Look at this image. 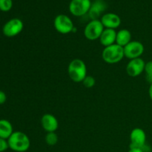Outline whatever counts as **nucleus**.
I'll return each instance as SVG.
<instances>
[{"label":"nucleus","instance_id":"nucleus-1","mask_svg":"<svg viewBox=\"0 0 152 152\" xmlns=\"http://www.w3.org/2000/svg\"><path fill=\"white\" fill-rule=\"evenodd\" d=\"M9 148L16 152H25L31 146V140L26 134L22 132H13L7 140Z\"/></svg>","mask_w":152,"mask_h":152},{"label":"nucleus","instance_id":"nucleus-2","mask_svg":"<svg viewBox=\"0 0 152 152\" xmlns=\"http://www.w3.org/2000/svg\"><path fill=\"white\" fill-rule=\"evenodd\" d=\"M68 74L74 83H82L87 76V66L81 59H74L69 63Z\"/></svg>","mask_w":152,"mask_h":152},{"label":"nucleus","instance_id":"nucleus-3","mask_svg":"<svg viewBox=\"0 0 152 152\" xmlns=\"http://www.w3.org/2000/svg\"><path fill=\"white\" fill-rule=\"evenodd\" d=\"M102 59L108 64H116L125 57L124 48L117 44L105 47L102 53Z\"/></svg>","mask_w":152,"mask_h":152},{"label":"nucleus","instance_id":"nucleus-4","mask_svg":"<svg viewBox=\"0 0 152 152\" xmlns=\"http://www.w3.org/2000/svg\"><path fill=\"white\" fill-rule=\"evenodd\" d=\"M104 29L105 28L99 19L91 20L85 27L84 35L87 39L94 41L99 39Z\"/></svg>","mask_w":152,"mask_h":152},{"label":"nucleus","instance_id":"nucleus-5","mask_svg":"<svg viewBox=\"0 0 152 152\" xmlns=\"http://www.w3.org/2000/svg\"><path fill=\"white\" fill-rule=\"evenodd\" d=\"M53 26L56 31L62 34H68L73 32L75 28L71 18L65 14H59L55 17Z\"/></svg>","mask_w":152,"mask_h":152},{"label":"nucleus","instance_id":"nucleus-6","mask_svg":"<svg viewBox=\"0 0 152 152\" xmlns=\"http://www.w3.org/2000/svg\"><path fill=\"white\" fill-rule=\"evenodd\" d=\"M24 28V23L19 18H13L7 21L2 28V33L7 37H14L19 35Z\"/></svg>","mask_w":152,"mask_h":152},{"label":"nucleus","instance_id":"nucleus-7","mask_svg":"<svg viewBox=\"0 0 152 152\" xmlns=\"http://www.w3.org/2000/svg\"><path fill=\"white\" fill-rule=\"evenodd\" d=\"M91 6V0H71L68 8L73 16L81 17L88 13Z\"/></svg>","mask_w":152,"mask_h":152},{"label":"nucleus","instance_id":"nucleus-8","mask_svg":"<svg viewBox=\"0 0 152 152\" xmlns=\"http://www.w3.org/2000/svg\"><path fill=\"white\" fill-rule=\"evenodd\" d=\"M124 54L125 57L128 58L129 59H137L140 58L144 53L143 44L140 41H131L124 48Z\"/></svg>","mask_w":152,"mask_h":152},{"label":"nucleus","instance_id":"nucleus-9","mask_svg":"<svg viewBox=\"0 0 152 152\" xmlns=\"http://www.w3.org/2000/svg\"><path fill=\"white\" fill-rule=\"evenodd\" d=\"M130 148H137L142 149L146 145V134L143 129L135 128L130 133Z\"/></svg>","mask_w":152,"mask_h":152},{"label":"nucleus","instance_id":"nucleus-10","mask_svg":"<svg viewBox=\"0 0 152 152\" xmlns=\"http://www.w3.org/2000/svg\"><path fill=\"white\" fill-rule=\"evenodd\" d=\"M145 62L142 58L130 59L126 65V72L132 77H137L140 75L145 70Z\"/></svg>","mask_w":152,"mask_h":152},{"label":"nucleus","instance_id":"nucleus-11","mask_svg":"<svg viewBox=\"0 0 152 152\" xmlns=\"http://www.w3.org/2000/svg\"><path fill=\"white\" fill-rule=\"evenodd\" d=\"M101 22L104 28L108 29H117L121 25V19L117 14L114 13H106L101 16Z\"/></svg>","mask_w":152,"mask_h":152},{"label":"nucleus","instance_id":"nucleus-12","mask_svg":"<svg viewBox=\"0 0 152 152\" xmlns=\"http://www.w3.org/2000/svg\"><path fill=\"white\" fill-rule=\"evenodd\" d=\"M41 126L47 133L56 132L59 128V121L53 114H45L41 118Z\"/></svg>","mask_w":152,"mask_h":152},{"label":"nucleus","instance_id":"nucleus-13","mask_svg":"<svg viewBox=\"0 0 152 152\" xmlns=\"http://www.w3.org/2000/svg\"><path fill=\"white\" fill-rule=\"evenodd\" d=\"M107 4L103 0H96L94 3H91V6L89 10L88 14L91 20L99 19L102 13L106 10Z\"/></svg>","mask_w":152,"mask_h":152},{"label":"nucleus","instance_id":"nucleus-14","mask_svg":"<svg viewBox=\"0 0 152 152\" xmlns=\"http://www.w3.org/2000/svg\"><path fill=\"white\" fill-rule=\"evenodd\" d=\"M116 38H117V31L115 30L105 28L99 39L101 45L105 48L115 44Z\"/></svg>","mask_w":152,"mask_h":152},{"label":"nucleus","instance_id":"nucleus-15","mask_svg":"<svg viewBox=\"0 0 152 152\" xmlns=\"http://www.w3.org/2000/svg\"><path fill=\"white\" fill-rule=\"evenodd\" d=\"M132 41V33L128 29H121L117 32L116 44L124 48Z\"/></svg>","mask_w":152,"mask_h":152},{"label":"nucleus","instance_id":"nucleus-16","mask_svg":"<svg viewBox=\"0 0 152 152\" xmlns=\"http://www.w3.org/2000/svg\"><path fill=\"white\" fill-rule=\"evenodd\" d=\"M13 133V126L10 122L4 119L0 120V138L8 140Z\"/></svg>","mask_w":152,"mask_h":152},{"label":"nucleus","instance_id":"nucleus-17","mask_svg":"<svg viewBox=\"0 0 152 152\" xmlns=\"http://www.w3.org/2000/svg\"><path fill=\"white\" fill-rule=\"evenodd\" d=\"M45 140V142L48 145L53 146V145H55L57 143L58 140H59V137H58V135L56 134V132H48L46 134Z\"/></svg>","mask_w":152,"mask_h":152},{"label":"nucleus","instance_id":"nucleus-18","mask_svg":"<svg viewBox=\"0 0 152 152\" xmlns=\"http://www.w3.org/2000/svg\"><path fill=\"white\" fill-rule=\"evenodd\" d=\"M144 72L145 73V79L148 83L150 84L152 83V61H148V62H145V70Z\"/></svg>","mask_w":152,"mask_h":152},{"label":"nucleus","instance_id":"nucleus-19","mask_svg":"<svg viewBox=\"0 0 152 152\" xmlns=\"http://www.w3.org/2000/svg\"><path fill=\"white\" fill-rule=\"evenodd\" d=\"M13 7V0H0V10L7 12Z\"/></svg>","mask_w":152,"mask_h":152},{"label":"nucleus","instance_id":"nucleus-20","mask_svg":"<svg viewBox=\"0 0 152 152\" xmlns=\"http://www.w3.org/2000/svg\"><path fill=\"white\" fill-rule=\"evenodd\" d=\"M82 83L86 88H91L96 84V80H95L94 77L92 76L87 75Z\"/></svg>","mask_w":152,"mask_h":152},{"label":"nucleus","instance_id":"nucleus-21","mask_svg":"<svg viewBox=\"0 0 152 152\" xmlns=\"http://www.w3.org/2000/svg\"><path fill=\"white\" fill-rule=\"evenodd\" d=\"M9 148L8 142L7 140L0 138V152L5 151Z\"/></svg>","mask_w":152,"mask_h":152},{"label":"nucleus","instance_id":"nucleus-22","mask_svg":"<svg viewBox=\"0 0 152 152\" xmlns=\"http://www.w3.org/2000/svg\"><path fill=\"white\" fill-rule=\"evenodd\" d=\"M7 100V95L4 91L0 90V105H2Z\"/></svg>","mask_w":152,"mask_h":152},{"label":"nucleus","instance_id":"nucleus-23","mask_svg":"<svg viewBox=\"0 0 152 152\" xmlns=\"http://www.w3.org/2000/svg\"><path fill=\"white\" fill-rule=\"evenodd\" d=\"M128 152H143L141 148H130L129 151Z\"/></svg>","mask_w":152,"mask_h":152},{"label":"nucleus","instance_id":"nucleus-24","mask_svg":"<svg viewBox=\"0 0 152 152\" xmlns=\"http://www.w3.org/2000/svg\"><path fill=\"white\" fill-rule=\"evenodd\" d=\"M148 94H149L150 99H151L152 101V83L151 84H150L149 89H148Z\"/></svg>","mask_w":152,"mask_h":152}]
</instances>
